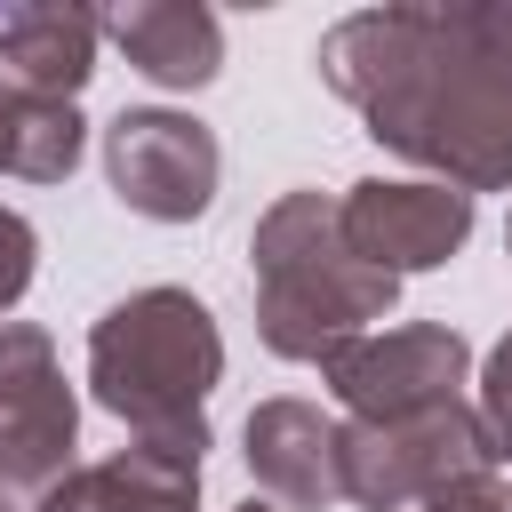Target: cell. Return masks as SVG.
<instances>
[{
  "label": "cell",
  "mask_w": 512,
  "mask_h": 512,
  "mask_svg": "<svg viewBox=\"0 0 512 512\" xmlns=\"http://www.w3.org/2000/svg\"><path fill=\"white\" fill-rule=\"evenodd\" d=\"M416 512H512V488H504L496 472H472V480L440 488V496H432V504H416Z\"/></svg>",
  "instance_id": "2e32d148"
},
{
  "label": "cell",
  "mask_w": 512,
  "mask_h": 512,
  "mask_svg": "<svg viewBox=\"0 0 512 512\" xmlns=\"http://www.w3.org/2000/svg\"><path fill=\"white\" fill-rule=\"evenodd\" d=\"M216 168H224V152H216V136H208L192 112L144 104V112H120V120L104 128V176H112V192H120L136 216L192 224V216L216 200Z\"/></svg>",
  "instance_id": "8992f818"
},
{
  "label": "cell",
  "mask_w": 512,
  "mask_h": 512,
  "mask_svg": "<svg viewBox=\"0 0 512 512\" xmlns=\"http://www.w3.org/2000/svg\"><path fill=\"white\" fill-rule=\"evenodd\" d=\"M80 408L40 328L0 320V512H48L72 480Z\"/></svg>",
  "instance_id": "277c9868"
},
{
  "label": "cell",
  "mask_w": 512,
  "mask_h": 512,
  "mask_svg": "<svg viewBox=\"0 0 512 512\" xmlns=\"http://www.w3.org/2000/svg\"><path fill=\"white\" fill-rule=\"evenodd\" d=\"M504 248H512V224H504Z\"/></svg>",
  "instance_id": "ac0fdd59"
},
{
  "label": "cell",
  "mask_w": 512,
  "mask_h": 512,
  "mask_svg": "<svg viewBox=\"0 0 512 512\" xmlns=\"http://www.w3.org/2000/svg\"><path fill=\"white\" fill-rule=\"evenodd\" d=\"M32 256H40V240H32V224L16 216V208H0V312L32 288Z\"/></svg>",
  "instance_id": "9a60e30c"
},
{
  "label": "cell",
  "mask_w": 512,
  "mask_h": 512,
  "mask_svg": "<svg viewBox=\"0 0 512 512\" xmlns=\"http://www.w3.org/2000/svg\"><path fill=\"white\" fill-rule=\"evenodd\" d=\"M240 512H280V504H240Z\"/></svg>",
  "instance_id": "e0dca14e"
},
{
  "label": "cell",
  "mask_w": 512,
  "mask_h": 512,
  "mask_svg": "<svg viewBox=\"0 0 512 512\" xmlns=\"http://www.w3.org/2000/svg\"><path fill=\"white\" fill-rule=\"evenodd\" d=\"M328 88L368 136L456 192L512 184V8H360L320 40Z\"/></svg>",
  "instance_id": "6da1fadb"
},
{
  "label": "cell",
  "mask_w": 512,
  "mask_h": 512,
  "mask_svg": "<svg viewBox=\"0 0 512 512\" xmlns=\"http://www.w3.org/2000/svg\"><path fill=\"white\" fill-rule=\"evenodd\" d=\"M336 216H344V240H352V256H368L376 272H424V264H448L456 248H464V232H472V192H456V184H384V176H368V184H352L344 200H336Z\"/></svg>",
  "instance_id": "ba28073f"
},
{
  "label": "cell",
  "mask_w": 512,
  "mask_h": 512,
  "mask_svg": "<svg viewBox=\"0 0 512 512\" xmlns=\"http://www.w3.org/2000/svg\"><path fill=\"white\" fill-rule=\"evenodd\" d=\"M80 136L88 128H80L72 104H16V96H0V176L56 184V176H72Z\"/></svg>",
  "instance_id": "4fadbf2b"
},
{
  "label": "cell",
  "mask_w": 512,
  "mask_h": 512,
  "mask_svg": "<svg viewBox=\"0 0 512 512\" xmlns=\"http://www.w3.org/2000/svg\"><path fill=\"white\" fill-rule=\"evenodd\" d=\"M248 472L280 512L344 504V424H328L312 400H264L248 416Z\"/></svg>",
  "instance_id": "9c48e42d"
},
{
  "label": "cell",
  "mask_w": 512,
  "mask_h": 512,
  "mask_svg": "<svg viewBox=\"0 0 512 512\" xmlns=\"http://www.w3.org/2000/svg\"><path fill=\"white\" fill-rule=\"evenodd\" d=\"M248 248H256V328H264V344L280 360H336L400 296L392 272L352 256L344 216L320 192L272 200Z\"/></svg>",
  "instance_id": "7a4b0ae2"
},
{
  "label": "cell",
  "mask_w": 512,
  "mask_h": 512,
  "mask_svg": "<svg viewBox=\"0 0 512 512\" xmlns=\"http://www.w3.org/2000/svg\"><path fill=\"white\" fill-rule=\"evenodd\" d=\"M480 424L496 440V464L512 456V336L488 352V384H480Z\"/></svg>",
  "instance_id": "5bb4252c"
},
{
  "label": "cell",
  "mask_w": 512,
  "mask_h": 512,
  "mask_svg": "<svg viewBox=\"0 0 512 512\" xmlns=\"http://www.w3.org/2000/svg\"><path fill=\"white\" fill-rule=\"evenodd\" d=\"M464 336L456 328H384L344 344L336 360H320L328 392L352 408V424H400L424 408H448L464 384Z\"/></svg>",
  "instance_id": "52a82bcc"
},
{
  "label": "cell",
  "mask_w": 512,
  "mask_h": 512,
  "mask_svg": "<svg viewBox=\"0 0 512 512\" xmlns=\"http://www.w3.org/2000/svg\"><path fill=\"white\" fill-rule=\"evenodd\" d=\"M192 496H200V456L160 448V440H136L120 456L72 472L48 512H192Z\"/></svg>",
  "instance_id": "7c38bea8"
},
{
  "label": "cell",
  "mask_w": 512,
  "mask_h": 512,
  "mask_svg": "<svg viewBox=\"0 0 512 512\" xmlns=\"http://www.w3.org/2000/svg\"><path fill=\"white\" fill-rule=\"evenodd\" d=\"M472 472H496V440L464 400L400 424H344V496L368 512H416Z\"/></svg>",
  "instance_id": "5b68a950"
},
{
  "label": "cell",
  "mask_w": 512,
  "mask_h": 512,
  "mask_svg": "<svg viewBox=\"0 0 512 512\" xmlns=\"http://www.w3.org/2000/svg\"><path fill=\"white\" fill-rule=\"evenodd\" d=\"M96 32H104V16L64 8V0H32V8L0 16V96L72 104L80 80L96 72Z\"/></svg>",
  "instance_id": "30bf717a"
},
{
  "label": "cell",
  "mask_w": 512,
  "mask_h": 512,
  "mask_svg": "<svg viewBox=\"0 0 512 512\" xmlns=\"http://www.w3.org/2000/svg\"><path fill=\"white\" fill-rule=\"evenodd\" d=\"M224 376V336L200 296L184 288H136L88 328V384L96 400L160 448L200 456L208 448V392Z\"/></svg>",
  "instance_id": "3957f363"
},
{
  "label": "cell",
  "mask_w": 512,
  "mask_h": 512,
  "mask_svg": "<svg viewBox=\"0 0 512 512\" xmlns=\"http://www.w3.org/2000/svg\"><path fill=\"white\" fill-rule=\"evenodd\" d=\"M104 40L160 88H200L224 64V24L200 0H128L104 16Z\"/></svg>",
  "instance_id": "8fae6325"
}]
</instances>
